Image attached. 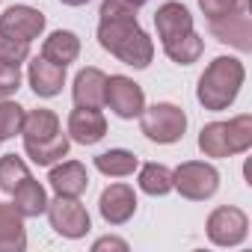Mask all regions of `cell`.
Listing matches in <instances>:
<instances>
[{
  "label": "cell",
  "instance_id": "5",
  "mask_svg": "<svg viewBox=\"0 0 252 252\" xmlns=\"http://www.w3.org/2000/svg\"><path fill=\"white\" fill-rule=\"evenodd\" d=\"M252 143V119L240 116L234 122H214L199 134V149L211 158H225L234 152H243Z\"/></svg>",
  "mask_w": 252,
  "mask_h": 252
},
{
  "label": "cell",
  "instance_id": "16",
  "mask_svg": "<svg viewBox=\"0 0 252 252\" xmlns=\"http://www.w3.org/2000/svg\"><path fill=\"white\" fill-rule=\"evenodd\" d=\"M107 77L98 68H83L74 80V101L77 107H101L104 104Z\"/></svg>",
  "mask_w": 252,
  "mask_h": 252
},
{
  "label": "cell",
  "instance_id": "20",
  "mask_svg": "<svg viewBox=\"0 0 252 252\" xmlns=\"http://www.w3.org/2000/svg\"><path fill=\"white\" fill-rule=\"evenodd\" d=\"M21 214L12 205H0V249H24Z\"/></svg>",
  "mask_w": 252,
  "mask_h": 252
},
{
  "label": "cell",
  "instance_id": "2",
  "mask_svg": "<svg viewBox=\"0 0 252 252\" xmlns=\"http://www.w3.org/2000/svg\"><path fill=\"white\" fill-rule=\"evenodd\" d=\"M155 24L163 39V51L175 63H193L202 54V39L193 33V18L181 3H163L155 12Z\"/></svg>",
  "mask_w": 252,
  "mask_h": 252
},
{
  "label": "cell",
  "instance_id": "25",
  "mask_svg": "<svg viewBox=\"0 0 252 252\" xmlns=\"http://www.w3.org/2000/svg\"><path fill=\"white\" fill-rule=\"evenodd\" d=\"M30 54V42L24 39H15V36H6V33H0V63H24Z\"/></svg>",
  "mask_w": 252,
  "mask_h": 252
},
{
  "label": "cell",
  "instance_id": "30",
  "mask_svg": "<svg viewBox=\"0 0 252 252\" xmlns=\"http://www.w3.org/2000/svg\"><path fill=\"white\" fill-rule=\"evenodd\" d=\"M246 6H249V0H240V9H243V12H246Z\"/></svg>",
  "mask_w": 252,
  "mask_h": 252
},
{
  "label": "cell",
  "instance_id": "7",
  "mask_svg": "<svg viewBox=\"0 0 252 252\" xmlns=\"http://www.w3.org/2000/svg\"><path fill=\"white\" fill-rule=\"evenodd\" d=\"M45 211L51 214L54 228L65 237H80L89 231V214L80 202H74V196H60V199L48 202Z\"/></svg>",
  "mask_w": 252,
  "mask_h": 252
},
{
  "label": "cell",
  "instance_id": "12",
  "mask_svg": "<svg viewBox=\"0 0 252 252\" xmlns=\"http://www.w3.org/2000/svg\"><path fill=\"white\" fill-rule=\"evenodd\" d=\"M68 134L83 143V146H92L98 143L104 134H107V122L104 116L98 113V107H80L68 116Z\"/></svg>",
  "mask_w": 252,
  "mask_h": 252
},
{
  "label": "cell",
  "instance_id": "17",
  "mask_svg": "<svg viewBox=\"0 0 252 252\" xmlns=\"http://www.w3.org/2000/svg\"><path fill=\"white\" fill-rule=\"evenodd\" d=\"M77 51H80L77 36H74V33H65V30H57V33L45 42L42 57H45L48 63H57V65H63V68H65L68 63H74Z\"/></svg>",
  "mask_w": 252,
  "mask_h": 252
},
{
  "label": "cell",
  "instance_id": "21",
  "mask_svg": "<svg viewBox=\"0 0 252 252\" xmlns=\"http://www.w3.org/2000/svg\"><path fill=\"white\" fill-rule=\"evenodd\" d=\"M95 166H98L104 175H116V178H122V175H131V172L137 169V158H134L131 152L113 149V152L98 155V158H95Z\"/></svg>",
  "mask_w": 252,
  "mask_h": 252
},
{
  "label": "cell",
  "instance_id": "23",
  "mask_svg": "<svg viewBox=\"0 0 252 252\" xmlns=\"http://www.w3.org/2000/svg\"><path fill=\"white\" fill-rule=\"evenodd\" d=\"M27 178H30V172L15 155H6L3 160H0V190L3 193H15Z\"/></svg>",
  "mask_w": 252,
  "mask_h": 252
},
{
  "label": "cell",
  "instance_id": "27",
  "mask_svg": "<svg viewBox=\"0 0 252 252\" xmlns=\"http://www.w3.org/2000/svg\"><path fill=\"white\" fill-rule=\"evenodd\" d=\"M199 6L205 9L208 18H222V15H231L234 9H240V0H199Z\"/></svg>",
  "mask_w": 252,
  "mask_h": 252
},
{
  "label": "cell",
  "instance_id": "6",
  "mask_svg": "<svg viewBox=\"0 0 252 252\" xmlns=\"http://www.w3.org/2000/svg\"><path fill=\"white\" fill-rule=\"evenodd\" d=\"M140 116H143V134L158 143H175V140H181V134L187 128L184 113L172 104H155L152 110H143Z\"/></svg>",
  "mask_w": 252,
  "mask_h": 252
},
{
  "label": "cell",
  "instance_id": "1",
  "mask_svg": "<svg viewBox=\"0 0 252 252\" xmlns=\"http://www.w3.org/2000/svg\"><path fill=\"white\" fill-rule=\"evenodd\" d=\"M98 39H101V45L110 54H116L122 63H128V65L143 68L152 60V42L137 27L134 6L125 3V0H104V3H101Z\"/></svg>",
  "mask_w": 252,
  "mask_h": 252
},
{
  "label": "cell",
  "instance_id": "8",
  "mask_svg": "<svg viewBox=\"0 0 252 252\" xmlns=\"http://www.w3.org/2000/svg\"><path fill=\"white\" fill-rule=\"evenodd\" d=\"M104 104H110V110L122 119H134L143 113V89L128 80V77H107V89H104Z\"/></svg>",
  "mask_w": 252,
  "mask_h": 252
},
{
  "label": "cell",
  "instance_id": "4",
  "mask_svg": "<svg viewBox=\"0 0 252 252\" xmlns=\"http://www.w3.org/2000/svg\"><path fill=\"white\" fill-rule=\"evenodd\" d=\"M240 83H243V65L237 60L220 57L208 65V71L199 80V101L208 110H222L225 104L234 101Z\"/></svg>",
  "mask_w": 252,
  "mask_h": 252
},
{
  "label": "cell",
  "instance_id": "10",
  "mask_svg": "<svg viewBox=\"0 0 252 252\" xmlns=\"http://www.w3.org/2000/svg\"><path fill=\"white\" fill-rule=\"evenodd\" d=\"M45 27V18L42 12L30 9V6H12L6 9L3 15H0V33H6V36H15V39H36Z\"/></svg>",
  "mask_w": 252,
  "mask_h": 252
},
{
  "label": "cell",
  "instance_id": "11",
  "mask_svg": "<svg viewBox=\"0 0 252 252\" xmlns=\"http://www.w3.org/2000/svg\"><path fill=\"white\" fill-rule=\"evenodd\" d=\"M208 234L214 243H222V246L237 243L246 237V217L237 208H220V211H214V217L208 222Z\"/></svg>",
  "mask_w": 252,
  "mask_h": 252
},
{
  "label": "cell",
  "instance_id": "22",
  "mask_svg": "<svg viewBox=\"0 0 252 252\" xmlns=\"http://www.w3.org/2000/svg\"><path fill=\"white\" fill-rule=\"evenodd\" d=\"M140 187L152 196H163L172 190V172L160 163H149L143 166V175H140Z\"/></svg>",
  "mask_w": 252,
  "mask_h": 252
},
{
  "label": "cell",
  "instance_id": "3",
  "mask_svg": "<svg viewBox=\"0 0 252 252\" xmlns=\"http://www.w3.org/2000/svg\"><path fill=\"white\" fill-rule=\"evenodd\" d=\"M21 131H24L27 155L42 166L60 160L68 152V137L60 131V122L51 110H33L30 116H24Z\"/></svg>",
  "mask_w": 252,
  "mask_h": 252
},
{
  "label": "cell",
  "instance_id": "24",
  "mask_svg": "<svg viewBox=\"0 0 252 252\" xmlns=\"http://www.w3.org/2000/svg\"><path fill=\"white\" fill-rule=\"evenodd\" d=\"M24 125V110L18 104H0V140H9L21 131Z\"/></svg>",
  "mask_w": 252,
  "mask_h": 252
},
{
  "label": "cell",
  "instance_id": "14",
  "mask_svg": "<svg viewBox=\"0 0 252 252\" xmlns=\"http://www.w3.org/2000/svg\"><path fill=\"white\" fill-rule=\"evenodd\" d=\"M211 33L220 42H231L240 51H249V18L246 12H231L222 18H211Z\"/></svg>",
  "mask_w": 252,
  "mask_h": 252
},
{
  "label": "cell",
  "instance_id": "28",
  "mask_svg": "<svg viewBox=\"0 0 252 252\" xmlns=\"http://www.w3.org/2000/svg\"><path fill=\"white\" fill-rule=\"evenodd\" d=\"M125 3H131V6H143V3H149V0H125Z\"/></svg>",
  "mask_w": 252,
  "mask_h": 252
},
{
  "label": "cell",
  "instance_id": "15",
  "mask_svg": "<svg viewBox=\"0 0 252 252\" xmlns=\"http://www.w3.org/2000/svg\"><path fill=\"white\" fill-rule=\"evenodd\" d=\"M63 80H65V68L57 65V63H48L45 57L42 60H33L30 63V83L36 89V95H57L63 89Z\"/></svg>",
  "mask_w": 252,
  "mask_h": 252
},
{
  "label": "cell",
  "instance_id": "13",
  "mask_svg": "<svg viewBox=\"0 0 252 252\" xmlns=\"http://www.w3.org/2000/svg\"><path fill=\"white\" fill-rule=\"evenodd\" d=\"M137 208V196L128 184H113L101 193V214L107 222H125Z\"/></svg>",
  "mask_w": 252,
  "mask_h": 252
},
{
  "label": "cell",
  "instance_id": "9",
  "mask_svg": "<svg viewBox=\"0 0 252 252\" xmlns=\"http://www.w3.org/2000/svg\"><path fill=\"white\" fill-rule=\"evenodd\" d=\"M172 187H178L187 199H208L217 190V172L205 163H184L172 175Z\"/></svg>",
  "mask_w": 252,
  "mask_h": 252
},
{
  "label": "cell",
  "instance_id": "29",
  "mask_svg": "<svg viewBox=\"0 0 252 252\" xmlns=\"http://www.w3.org/2000/svg\"><path fill=\"white\" fill-rule=\"evenodd\" d=\"M63 3H68V6H80V3H86V0H63Z\"/></svg>",
  "mask_w": 252,
  "mask_h": 252
},
{
  "label": "cell",
  "instance_id": "19",
  "mask_svg": "<svg viewBox=\"0 0 252 252\" xmlns=\"http://www.w3.org/2000/svg\"><path fill=\"white\" fill-rule=\"evenodd\" d=\"M15 202H12V208L21 214V217H39L45 208H48V199H45V190L33 181V178H27L15 193Z\"/></svg>",
  "mask_w": 252,
  "mask_h": 252
},
{
  "label": "cell",
  "instance_id": "26",
  "mask_svg": "<svg viewBox=\"0 0 252 252\" xmlns=\"http://www.w3.org/2000/svg\"><path fill=\"white\" fill-rule=\"evenodd\" d=\"M18 83H21L18 65H12V63H0V98L12 95V92L18 89Z\"/></svg>",
  "mask_w": 252,
  "mask_h": 252
},
{
  "label": "cell",
  "instance_id": "18",
  "mask_svg": "<svg viewBox=\"0 0 252 252\" xmlns=\"http://www.w3.org/2000/svg\"><path fill=\"white\" fill-rule=\"evenodd\" d=\"M51 184L60 196H80L86 190L89 178H86V169L80 163H63L51 172Z\"/></svg>",
  "mask_w": 252,
  "mask_h": 252
}]
</instances>
